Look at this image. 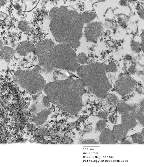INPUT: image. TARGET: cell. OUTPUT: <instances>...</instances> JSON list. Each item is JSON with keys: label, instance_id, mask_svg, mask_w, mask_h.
<instances>
[{"label": "cell", "instance_id": "6da1fadb", "mask_svg": "<svg viewBox=\"0 0 144 167\" xmlns=\"http://www.w3.org/2000/svg\"><path fill=\"white\" fill-rule=\"evenodd\" d=\"M49 15L50 29L56 41L74 49L78 48L84 24L81 13L62 6L52 8Z\"/></svg>", "mask_w": 144, "mask_h": 167}, {"label": "cell", "instance_id": "7a4b0ae2", "mask_svg": "<svg viewBox=\"0 0 144 167\" xmlns=\"http://www.w3.org/2000/svg\"><path fill=\"white\" fill-rule=\"evenodd\" d=\"M84 85L80 79L69 77L46 84L44 89L50 101L63 110L72 114L81 109Z\"/></svg>", "mask_w": 144, "mask_h": 167}, {"label": "cell", "instance_id": "3957f363", "mask_svg": "<svg viewBox=\"0 0 144 167\" xmlns=\"http://www.w3.org/2000/svg\"><path fill=\"white\" fill-rule=\"evenodd\" d=\"M49 56L55 68L75 72L80 67L76 53L67 44L55 45L50 52Z\"/></svg>", "mask_w": 144, "mask_h": 167}, {"label": "cell", "instance_id": "277c9868", "mask_svg": "<svg viewBox=\"0 0 144 167\" xmlns=\"http://www.w3.org/2000/svg\"><path fill=\"white\" fill-rule=\"evenodd\" d=\"M77 71L84 86L91 93L99 98H102L105 96L102 88V78L98 64L93 63L81 66Z\"/></svg>", "mask_w": 144, "mask_h": 167}, {"label": "cell", "instance_id": "5b68a950", "mask_svg": "<svg viewBox=\"0 0 144 167\" xmlns=\"http://www.w3.org/2000/svg\"><path fill=\"white\" fill-rule=\"evenodd\" d=\"M38 70H21L13 77L15 83L31 94L39 92L44 88L46 82Z\"/></svg>", "mask_w": 144, "mask_h": 167}, {"label": "cell", "instance_id": "8992f818", "mask_svg": "<svg viewBox=\"0 0 144 167\" xmlns=\"http://www.w3.org/2000/svg\"><path fill=\"white\" fill-rule=\"evenodd\" d=\"M1 97L6 103L13 107L18 105L19 103L20 99L17 90L11 83L7 82L3 85Z\"/></svg>", "mask_w": 144, "mask_h": 167}, {"label": "cell", "instance_id": "52a82bcc", "mask_svg": "<svg viewBox=\"0 0 144 167\" xmlns=\"http://www.w3.org/2000/svg\"><path fill=\"white\" fill-rule=\"evenodd\" d=\"M55 46L54 43L51 39L41 41L35 45L36 54L39 57L45 53L50 52Z\"/></svg>", "mask_w": 144, "mask_h": 167}, {"label": "cell", "instance_id": "ba28073f", "mask_svg": "<svg viewBox=\"0 0 144 167\" xmlns=\"http://www.w3.org/2000/svg\"><path fill=\"white\" fill-rule=\"evenodd\" d=\"M118 102V98L116 95L109 94L104 99L102 102L101 106L105 111L111 112L116 109Z\"/></svg>", "mask_w": 144, "mask_h": 167}, {"label": "cell", "instance_id": "9c48e42d", "mask_svg": "<svg viewBox=\"0 0 144 167\" xmlns=\"http://www.w3.org/2000/svg\"><path fill=\"white\" fill-rule=\"evenodd\" d=\"M117 107V110L122 115L131 113L136 114L139 109L136 105L128 103L124 101L118 102Z\"/></svg>", "mask_w": 144, "mask_h": 167}, {"label": "cell", "instance_id": "30bf717a", "mask_svg": "<svg viewBox=\"0 0 144 167\" xmlns=\"http://www.w3.org/2000/svg\"><path fill=\"white\" fill-rule=\"evenodd\" d=\"M129 128L121 124L114 125L112 131L115 139L122 141L126 137Z\"/></svg>", "mask_w": 144, "mask_h": 167}, {"label": "cell", "instance_id": "8fae6325", "mask_svg": "<svg viewBox=\"0 0 144 167\" xmlns=\"http://www.w3.org/2000/svg\"><path fill=\"white\" fill-rule=\"evenodd\" d=\"M99 141L101 144H114L116 142L112 131L109 129L105 128L100 135Z\"/></svg>", "mask_w": 144, "mask_h": 167}, {"label": "cell", "instance_id": "7c38bea8", "mask_svg": "<svg viewBox=\"0 0 144 167\" xmlns=\"http://www.w3.org/2000/svg\"><path fill=\"white\" fill-rule=\"evenodd\" d=\"M35 50V46L28 41H25L20 42L16 49L17 52L20 55L23 56Z\"/></svg>", "mask_w": 144, "mask_h": 167}, {"label": "cell", "instance_id": "4fadbf2b", "mask_svg": "<svg viewBox=\"0 0 144 167\" xmlns=\"http://www.w3.org/2000/svg\"><path fill=\"white\" fill-rule=\"evenodd\" d=\"M122 124L130 129L135 127L137 122L135 117V114L129 113L122 115Z\"/></svg>", "mask_w": 144, "mask_h": 167}, {"label": "cell", "instance_id": "5bb4252c", "mask_svg": "<svg viewBox=\"0 0 144 167\" xmlns=\"http://www.w3.org/2000/svg\"><path fill=\"white\" fill-rule=\"evenodd\" d=\"M49 52L45 53L38 57L40 65L48 71H51L55 69L49 56Z\"/></svg>", "mask_w": 144, "mask_h": 167}, {"label": "cell", "instance_id": "9a60e30c", "mask_svg": "<svg viewBox=\"0 0 144 167\" xmlns=\"http://www.w3.org/2000/svg\"><path fill=\"white\" fill-rule=\"evenodd\" d=\"M15 52L14 50L10 47H3L0 50V57L2 59H9L12 58Z\"/></svg>", "mask_w": 144, "mask_h": 167}, {"label": "cell", "instance_id": "2e32d148", "mask_svg": "<svg viewBox=\"0 0 144 167\" xmlns=\"http://www.w3.org/2000/svg\"><path fill=\"white\" fill-rule=\"evenodd\" d=\"M132 139L133 142L139 144H144V135L141 133H137L132 136Z\"/></svg>", "mask_w": 144, "mask_h": 167}, {"label": "cell", "instance_id": "e0dca14e", "mask_svg": "<svg viewBox=\"0 0 144 167\" xmlns=\"http://www.w3.org/2000/svg\"><path fill=\"white\" fill-rule=\"evenodd\" d=\"M137 120L141 125H144V109H139L135 114Z\"/></svg>", "mask_w": 144, "mask_h": 167}, {"label": "cell", "instance_id": "ac0fdd59", "mask_svg": "<svg viewBox=\"0 0 144 167\" xmlns=\"http://www.w3.org/2000/svg\"><path fill=\"white\" fill-rule=\"evenodd\" d=\"M106 126L105 121L103 120H100L96 124L95 130L97 132H102L105 128Z\"/></svg>", "mask_w": 144, "mask_h": 167}, {"label": "cell", "instance_id": "d6986e66", "mask_svg": "<svg viewBox=\"0 0 144 167\" xmlns=\"http://www.w3.org/2000/svg\"><path fill=\"white\" fill-rule=\"evenodd\" d=\"M78 62L81 64H84L86 62L87 58L86 54L83 52L79 54L77 56Z\"/></svg>", "mask_w": 144, "mask_h": 167}, {"label": "cell", "instance_id": "ffe728a7", "mask_svg": "<svg viewBox=\"0 0 144 167\" xmlns=\"http://www.w3.org/2000/svg\"><path fill=\"white\" fill-rule=\"evenodd\" d=\"M82 18L84 23H87L90 22L91 19V14L84 12L81 13Z\"/></svg>", "mask_w": 144, "mask_h": 167}, {"label": "cell", "instance_id": "44dd1931", "mask_svg": "<svg viewBox=\"0 0 144 167\" xmlns=\"http://www.w3.org/2000/svg\"><path fill=\"white\" fill-rule=\"evenodd\" d=\"M19 28L23 31H27L29 29V26L28 24L24 21H21L19 24Z\"/></svg>", "mask_w": 144, "mask_h": 167}, {"label": "cell", "instance_id": "7402d4cb", "mask_svg": "<svg viewBox=\"0 0 144 167\" xmlns=\"http://www.w3.org/2000/svg\"><path fill=\"white\" fill-rule=\"evenodd\" d=\"M82 143L86 144H99L93 139L86 140L83 142Z\"/></svg>", "mask_w": 144, "mask_h": 167}, {"label": "cell", "instance_id": "603a6c76", "mask_svg": "<svg viewBox=\"0 0 144 167\" xmlns=\"http://www.w3.org/2000/svg\"><path fill=\"white\" fill-rule=\"evenodd\" d=\"M108 115L107 112L106 111H102L99 112L98 114V116L100 118L103 119H106Z\"/></svg>", "mask_w": 144, "mask_h": 167}, {"label": "cell", "instance_id": "cb8c5ba5", "mask_svg": "<svg viewBox=\"0 0 144 167\" xmlns=\"http://www.w3.org/2000/svg\"><path fill=\"white\" fill-rule=\"evenodd\" d=\"M121 144H133V143L132 142L128 139H124L122 141Z\"/></svg>", "mask_w": 144, "mask_h": 167}, {"label": "cell", "instance_id": "d4e9b609", "mask_svg": "<svg viewBox=\"0 0 144 167\" xmlns=\"http://www.w3.org/2000/svg\"><path fill=\"white\" fill-rule=\"evenodd\" d=\"M115 117L114 116H110L109 117V120L111 122L114 123L115 121Z\"/></svg>", "mask_w": 144, "mask_h": 167}, {"label": "cell", "instance_id": "484cf974", "mask_svg": "<svg viewBox=\"0 0 144 167\" xmlns=\"http://www.w3.org/2000/svg\"><path fill=\"white\" fill-rule=\"evenodd\" d=\"M6 0H0V6H2L4 5L5 3Z\"/></svg>", "mask_w": 144, "mask_h": 167}, {"label": "cell", "instance_id": "4316f807", "mask_svg": "<svg viewBox=\"0 0 144 167\" xmlns=\"http://www.w3.org/2000/svg\"><path fill=\"white\" fill-rule=\"evenodd\" d=\"M141 133L143 135H144V129H143Z\"/></svg>", "mask_w": 144, "mask_h": 167}]
</instances>
